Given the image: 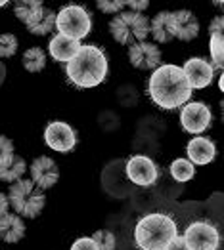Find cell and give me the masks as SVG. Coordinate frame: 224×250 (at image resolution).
Instances as JSON below:
<instances>
[{"instance_id":"obj_1","label":"cell","mask_w":224,"mask_h":250,"mask_svg":"<svg viewBox=\"0 0 224 250\" xmlns=\"http://www.w3.org/2000/svg\"><path fill=\"white\" fill-rule=\"evenodd\" d=\"M148 96L159 109H178L186 105L192 98V88L186 81L182 67L165 63L159 65L148 81Z\"/></svg>"},{"instance_id":"obj_2","label":"cell","mask_w":224,"mask_h":250,"mask_svg":"<svg viewBox=\"0 0 224 250\" xmlns=\"http://www.w3.org/2000/svg\"><path fill=\"white\" fill-rule=\"evenodd\" d=\"M109 63L102 48L94 44H81V50L71 62L65 63V75L77 88H96L105 81Z\"/></svg>"},{"instance_id":"obj_3","label":"cell","mask_w":224,"mask_h":250,"mask_svg":"<svg viewBox=\"0 0 224 250\" xmlns=\"http://www.w3.org/2000/svg\"><path fill=\"white\" fill-rule=\"evenodd\" d=\"M178 235L176 222L163 212H151L138 220L134 228V243L140 250H165Z\"/></svg>"},{"instance_id":"obj_4","label":"cell","mask_w":224,"mask_h":250,"mask_svg":"<svg viewBox=\"0 0 224 250\" xmlns=\"http://www.w3.org/2000/svg\"><path fill=\"white\" fill-rule=\"evenodd\" d=\"M8 201L20 218H29V220L39 218L46 207L44 193L31 180H25V178H21L16 184L10 186Z\"/></svg>"},{"instance_id":"obj_5","label":"cell","mask_w":224,"mask_h":250,"mask_svg":"<svg viewBox=\"0 0 224 250\" xmlns=\"http://www.w3.org/2000/svg\"><path fill=\"white\" fill-rule=\"evenodd\" d=\"M109 33L119 44L144 42L149 35V20L144 14L121 12L109 21Z\"/></svg>"},{"instance_id":"obj_6","label":"cell","mask_w":224,"mask_h":250,"mask_svg":"<svg viewBox=\"0 0 224 250\" xmlns=\"http://www.w3.org/2000/svg\"><path fill=\"white\" fill-rule=\"evenodd\" d=\"M56 29L63 37L81 42L92 31V18L82 6L69 4L56 14Z\"/></svg>"},{"instance_id":"obj_7","label":"cell","mask_w":224,"mask_h":250,"mask_svg":"<svg viewBox=\"0 0 224 250\" xmlns=\"http://www.w3.org/2000/svg\"><path fill=\"white\" fill-rule=\"evenodd\" d=\"M182 237L190 250H217L221 245V233L209 222L190 224Z\"/></svg>"},{"instance_id":"obj_8","label":"cell","mask_w":224,"mask_h":250,"mask_svg":"<svg viewBox=\"0 0 224 250\" xmlns=\"http://www.w3.org/2000/svg\"><path fill=\"white\" fill-rule=\"evenodd\" d=\"M124 172H126L128 182H132L134 186H140V188L155 186V182L159 178L157 165L146 155H132L124 165Z\"/></svg>"},{"instance_id":"obj_9","label":"cell","mask_w":224,"mask_h":250,"mask_svg":"<svg viewBox=\"0 0 224 250\" xmlns=\"http://www.w3.org/2000/svg\"><path fill=\"white\" fill-rule=\"evenodd\" d=\"M213 123V113L203 102H190L180 111V126L184 132L199 136Z\"/></svg>"},{"instance_id":"obj_10","label":"cell","mask_w":224,"mask_h":250,"mask_svg":"<svg viewBox=\"0 0 224 250\" xmlns=\"http://www.w3.org/2000/svg\"><path fill=\"white\" fill-rule=\"evenodd\" d=\"M44 144L52 151L69 153L77 146V130L63 121H52L44 128Z\"/></svg>"},{"instance_id":"obj_11","label":"cell","mask_w":224,"mask_h":250,"mask_svg":"<svg viewBox=\"0 0 224 250\" xmlns=\"http://www.w3.org/2000/svg\"><path fill=\"white\" fill-rule=\"evenodd\" d=\"M128 62L132 67L142 69V71H155L159 65H163V56L159 46L149 44V42H136L128 46Z\"/></svg>"},{"instance_id":"obj_12","label":"cell","mask_w":224,"mask_h":250,"mask_svg":"<svg viewBox=\"0 0 224 250\" xmlns=\"http://www.w3.org/2000/svg\"><path fill=\"white\" fill-rule=\"evenodd\" d=\"M182 73L190 84V88H192V92L207 88L215 79V67L211 65V62H207L203 58H190L184 63Z\"/></svg>"},{"instance_id":"obj_13","label":"cell","mask_w":224,"mask_h":250,"mask_svg":"<svg viewBox=\"0 0 224 250\" xmlns=\"http://www.w3.org/2000/svg\"><path fill=\"white\" fill-rule=\"evenodd\" d=\"M169 27L173 39H180L184 42L194 41L199 35V21L190 10L169 12Z\"/></svg>"},{"instance_id":"obj_14","label":"cell","mask_w":224,"mask_h":250,"mask_svg":"<svg viewBox=\"0 0 224 250\" xmlns=\"http://www.w3.org/2000/svg\"><path fill=\"white\" fill-rule=\"evenodd\" d=\"M29 172H31V182L41 189V191L54 188L58 184V180H60V170H58L56 161L50 159V157H46V155L37 157L31 163Z\"/></svg>"},{"instance_id":"obj_15","label":"cell","mask_w":224,"mask_h":250,"mask_svg":"<svg viewBox=\"0 0 224 250\" xmlns=\"http://www.w3.org/2000/svg\"><path fill=\"white\" fill-rule=\"evenodd\" d=\"M186 155L188 161L194 167H203V165H211L217 157V146L213 140L205 138V136H196L188 142L186 146Z\"/></svg>"},{"instance_id":"obj_16","label":"cell","mask_w":224,"mask_h":250,"mask_svg":"<svg viewBox=\"0 0 224 250\" xmlns=\"http://www.w3.org/2000/svg\"><path fill=\"white\" fill-rule=\"evenodd\" d=\"M48 50H50V56L56 62L67 63L71 62L77 56V52L81 50V42L73 41V39H67V37H63V35L58 33L56 37H52V41L48 44Z\"/></svg>"},{"instance_id":"obj_17","label":"cell","mask_w":224,"mask_h":250,"mask_svg":"<svg viewBox=\"0 0 224 250\" xmlns=\"http://www.w3.org/2000/svg\"><path fill=\"white\" fill-rule=\"evenodd\" d=\"M25 237V222L18 214H6L0 218V239L4 243L16 245Z\"/></svg>"},{"instance_id":"obj_18","label":"cell","mask_w":224,"mask_h":250,"mask_svg":"<svg viewBox=\"0 0 224 250\" xmlns=\"http://www.w3.org/2000/svg\"><path fill=\"white\" fill-rule=\"evenodd\" d=\"M42 8H44V6H42L41 0H21V2H16V4H14V14H16V18H18L25 27H29L33 21L41 16Z\"/></svg>"},{"instance_id":"obj_19","label":"cell","mask_w":224,"mask_h":250,"mask_svg":"<svg viewBox=\"0 0 224 250\" xmlns=\"http://www.w3.org/2000/svg\"><path fill=\"white\" fill-rule=\"evenodd\" d=\"M25 172H27V163H25L21 157L14 155L8 163H4V165L0 167V182L16 184L18 180L23 178Z\"/></svg>"},{"instance_id":"obj_20","label":"cell","mask_w":224,"mask_h":250,"mask_svg":"<svg viewBox=\"0 0 224 250\" xmlns=\"http://www.w3.org/2000/svg\"><path fill=\"white\" fill-rule=\"evenodd\" d=\"M27 29L35 37H46V35H50L56 29V12H52L48 8H42L41 16L33 21Z\"/></svg>"},{"instance_id":"obj_21","label":"cell","mask_w":224,"mask_h":250,"mask_svg":"<svg viewBox=\"0 0 224 250\" xmlns=\"http://www.w3.org/2000/svg\"><path fill=\"white\" fill-rule=\"evenodd\" d=\"M149 33H151L153 41L159 42V44H167V42L173 41L171 27H169V12H159L149 21Z\"/></svg>"},{"instance_id":"obj_22","label":"cell","mask_w":224,"mask_h":250,"mask_svg":"<svg viewBox=\"0 0 224 250\" xmlns=\"http://www.w3.org/2000/svg\"><path fill=\"white\" fill-rule=\"evenodd\" d=\"M21 65L29 73H41L42 69L46 67V54H44V50L39 48V46H33L29 50H25L23 56H21Z\"/></svg>"},{"instance_id":"obj_23","label":"cell","mask_w":224,"mask_h":250,"mask_svg":"<svg viewBox=\"0 0 224 250\" xmlns=\"http://www.w3.org/2000/svg\"><path fill=\"white\" fill-rule=\"evenodd\" d=\"M169 170H171L173 180H174V182H180V184L190 182V180L196 176V167H194L188 159H174V161L171 163Z\"/></svg>"},{"instance_id":"obj_24","label":"cell","mask_w":224,"mask_h":250,"mask_svg":"<svg viewBox=\"0 0 224 250\" xmlns=\"http://www.w3.org/2000/svg\"><path fill=\"white\" fill-rule=\"evenodd\" d=\"M209 52H211V65L217 69H223L224 60V35H211L209 41Z\"/></svg>"},{"instance_id":"obj_25","label":"cell","mask_w":224,"mask_h":250,"mask_svg":"<svg viewBox=\"0 0 224 250\" xmlns=\"http://www.w3.org/2000/svg\"><path fill=\"white\" fill-rule=\"evenodd\" d=\"M18 46H20V42H18L16 35L2 33L0 35V58H12V56H16Z\"/></svg>"},{"instance_id":"obj_26","label":"cell","mask_w":224,"mask_h":250,"mask_svg":"<svg viewBox=\"0 0 224 250\" xmlns=\"http://www.w3.org/2000/svg\"><path fill=\"white\" fill-rule=\"evenodd\" d=\"M92 241L96 243L98 250H115L117 247V239L109 229H98L92 235Z\"/></svg>"},{"instance_id":"obj_27","label":"cell","mask_w":224,"mask_h":250,"mask_svg":"<svg viewBox=\"0 0 224 250\" xmlns=\"http://www.w3.org/2000/svg\"><path fill=\"white\" fill-rule=\"evenodd\" d=\"M14 142L8 136H0V167L14 157Z\"/></svg>"},{"instance_id":"obj_28","label":"cell","mask_w":224,"mask_h":250,"mask_svg":"<svg viewBox=\"0 0 224 250\" xmlns=\"http://www.w3.org/2000/svg\"><path fill=\"white\" fill-rule=\"evenodd\" d=\"M96 8L102 10L103 14H121L124 2L123 0H100L96 2Z\"/></svg>"},{"instance_id":"obj_29","label":"cell","mask_w":224,"mask_h":250,"mask_svg":"<svg viewBox=\"0 0 224 250\" xmlns=\"http://www.w3.org/2000/svg\"><path fill=\"white\" fill-rule=\"evenodd\" d=\"M69 250H98V247H96V243L92 241V237H81V239H77V241L71 245Z\"/></svg>"},{"instance_id":"obj_30","label":"cell","mask_w":224,"mask_h":250,"mask_svg":"<svg viewBox=\"0 0 224 250\" xmlns=\"http://www.w3.org/2000/svg\"><path fill=\"white\" fill-rule=\"evenodd\" d=\"M148 6H149L148 0H128V2H124V8H130V12H134V14H142Z\"/></svg>"},{"instance_id":"obj_31","label":"cell","mask_w":224,"mask_h":250,"mask_svg":"<svg viewBox=\"0 0 224 250\" xmlns=\"http://www.w3.org/2000/svg\"><path fill=\"white\" fill-rule=\"evenodd\" d=\"M224 29V20L223 16H217L215 20L209 23V35H224L223 33Z\"/></svg>"},{"instance_id":"obj_32","label":"cell","mask_w":224,"mask_h":250,"mask_svg":"<svg viewBox=\"0 0 224 250\" xmlns=\"http://www.w3.org/2000/svg\"><path fill=\"white\" fill-rule=\"evenodd\" d=\"M165 250H190V249H188V245H186V241H184L182 235H176V237L167 245V249Z\"/></svg>"},{"instance_id":"obj_33","label":"cell","mask_w":224,"mask_h":250,"mask_svg":"<svg viewBox=\"0 0 224 250\" xmlns=\"http://www.w3.org/2000/svg\"><path fill=\"white\" fill-rule=\"evenodd\" d=\"M6 214H10V201L6 193H0V218H4Z\"/></svg>"},{"instance_id":"obj_34","label":"cell","mask_w":224,"mask_h":250,"mask_svg":"<svg viewBox=\"0 0 224 250\" xmlns=\"http://www.w3.org/2000/svg\"><path fill=\"white\" fill-rule=\"evenodd\" d=\"M6 4H8V2H6V0H0V8H4V6H6Z\"/></svg>"}]
</instances>
